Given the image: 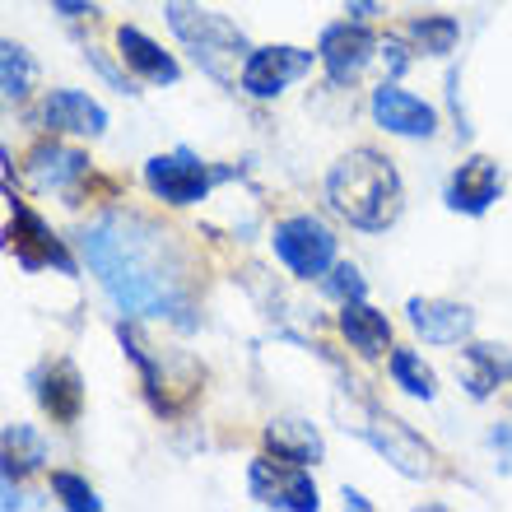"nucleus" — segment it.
Segmentation results:
<instances>
[{"label":"nucleus","instance_id":"nucleus-7","mask_svg":"<svg viewBox=\"0 0 512 512\" xmlns=\"http://www.w3.org/2000/svg\"><path fill=\"white\" fill-rule=\"evenodd\" d=\"M247 489L256 503L266 508H289V512H317V485H312L308 466L298 461H280V457H256L247 471Z\"/></svg>","mask_w":512,"mask_h":512},{"label":"nucleus","instance_id":"nucleus-19","mask_svg":"<svg viewBox=\"0 0 512 512\" xmlns=\"http://www.w3.org/2000/svg\"><path fill=\"white\" fill-rule=\"evenodd\" d=\"M117 56H122L126 70H135L145 84H173L177 75H182L173 56L163 52L149 33H140V28H131V24L117 28Z\"/></svg>","mask_w":512,"mask_h":512},{"label":"nucleus","instance_id":"nucleus-28","mask_svg":"<svg viewBox=\"0 0 512 512\" xmlns=\"http://www.w3.org/2000/svg\"><path fill=\"white\" fill-rule=\"evenodd\" d=\"M61 14H70V19H80V14H94V0H52Z\"/></svg>","mask_w":512,"mask_h":512},{"label":"nucleus","instance_id":"nucleus-8","mask_svg":"<svg viewBox=\"0 0 512 512\" xmlns=\"http://www.w3.org/2000/svg\"><path fill=\"white\" fill-rule=\"evenodd\" d=\"M312 61H322L317 52H308V47H252V52L243 56V89L252 98H280L284 89L294 80H303L312 70Z\"/></svg>","mask_w":512,"mask_h":512},{"label":"nucleus","instance_id":"nucleus-18","mask_svg":"<svg viewBox=\"0 0 512 512\" xmlns=\"http://www.w3.org/2000/svg\"><path fill=\"white\" fill-rule=\"evenodd\" d=\"M457 373L475 401H489V396H499L503 387H512V359L499 345H466Z\"/></svg>","mask_w":512,"mask_h":512},{"label":"nucleus","instance_id":"nucleus-21","mask_svg":"<svg viewBox=\"0 0 512 512\" xmlns=\"http://www.w3.org/2000/svg\"><path fill=\"white\" fill-rule=\"evenodd\" d=\"M401 38L410 42L415 52H424V56H447L452 47H457L461 28H457L452 14H424V19H415V24L401 28Z\"/></svg>","mask_w":512,"mask_h":512},{"label":"nucleus","instance_id":"nucleus-4","mask_svg":"<svg viewBox=\"0 0 512 512\" xmlns=\"http://www.w3.org/2000/svg\"><path fill=\"white\" fill-rule=\"evenodd\" d=\"M168 28L187 42L191 52H196V61H201L210 75H219V80H229V70L219 66V56H233V61H238V56L247 52L243 28H233L224 14L201 10L196 0H168Z\"/></svg>","mask_w":512,"mask_h":512},{"label":"nucleus","instance_id":"nucleus-14","mask_svg":"<svg viewBox=\"0 0 512 512\" xmlns=\"http://www.w3.org/2000/svg\"><path fill=\"white\" fill-rule=\"evenodd\" d=\"M24 168H28V177H33L42 191H61V196H75L80 182L89 177V159H84L80 149L56 145V140H42V145L28 149Z\"/></svg>","mask_w":512,"mask_h":512},{"label":"nucleus","instance_id":"nucleus-1","mask_svg":"<svg viewBox=\"0 0 512 512\" xmlns=\"http://www.w3.org/2000/svg\"><path fill=\"white\" fill-rule=\"evenodd\" d=\"M84 261L112 303L135 317H177L187 308L191 261L168 229L149 224L145 215L108 210L80 238Z\"/></svg>","mask_w":512,"mask_h":512},{"label":"nucleus","instance_id":"nucleus-22","mask_svg":"<svg viewBox=\"0 0 512 512\" xmlns=\"http://www.w3.org/2000/svg\"><path fill=\"white\" fill-rule=\"evenodd\" d=\"M47 452H42V438L24 424H10L5 429V480H24L28 471H38Z\"/></svg>","mask_w":512,"mask_h":512},{"label":"nucleus","instance_id":"nucleus-5","mask_svg":"<svg viewBox=\"0 0 512 512\" xmlns=\"http://www.w3.org/2000/svg\"><path fill=\"white\" fill-rule=\"evenodd\" d=\"M219 173L205 159H196L191 149H173V154H154L145 163V187L168 205H196L210 196Z\"/></svg>","mask_w":512,"mask_h":512},{"label":"nucleus","instance_id":"nucleus-26","mask_svg":"<svg viewBox=\"0 0 512 512\" xmlns=\"http://www.w3.org/2000/svg\"><path fill=\"white\" fill-rule=\"evenodd\" d=\"M326 289H331L340 303H350V298H364V275H359L350 261H336V266L326 270Z\"/></svg>","mask_w":512,"mask_h":512},{"label":"nucleus","instance_id":"nucleus-3","mask_svg":"<svg viewBox=\"0 0 512 512\" xmlns=\"http://www.w3.org/2000/svg\"><path fill=\"white\" fill-rule=\"evenodd\" d=\"M345 429H354L364 443H373L382 452V457L396 466L401 475H410V480H429V475H438V466H433V447L419 438V433H410V424H401L396 415H387V410H378L373 401H359L354 405V415Z\"/></svg>","mask_w":512,"mask_h":512},{"label":"nucleus","instance_id":"nucleus-15","mask_svg":"<svg viewBox=\"0 0 512 512\" xmlns=\"http://www.w3.org/2000/svg\"><path fill=\"white\" fill-rule=\"evenodd\" d=\"M42 126L66 135H103L108 112L98 108L89 94H80V89H52L42 98Z\"/></svg>","mask_w":512,"mask_h":512},{"label":"nucleus","instance_id":"nucleus-29","mask_svg":"<svg viewBox=\"0 0 512 512\" xmlns=\"http://www.w3.org/2000/svg\"><path fill=\"white\" fill-rule=\"evenodd\" d=\"M345 508H368L364 494H354V489H345Z\"/></svg>","mask_w":512,"mask_h":512},{"label":"nucleus","instance_id":"nucleus-23","mask_svg":"<svg viewBox=\"0 0 512 512\" xmlns=\"http://www.w3.org/2000/svg\"><path fill=\"white\" fill-rule=\"evenodd\" d=\"M387 368H391V382L419 401H433V391H438V378H433V368L419 359L415 350H391L387 354Z\"/></svg>","mask_w":512,"mask_h":512},{"label":"nucleus","instance_id":"nucleus-13","mask_svg":"<svg viewBox=\"0 0 512 512\" xmlns=\"http://www.w3.org/2000/svg\"><path fill=\"white\" fill-rule=\"evenodd\" d=\"M499 191H503L499 163L485 159V154H471V159L452 173V182H447V205L461 210V215H485L489 205L499 201Z\"/></svg>","mask_w":512,"mask_h":512},{"label":"nucleus","instance_id":"nucleus-16","mask_svg":"<svg viewBox=\"0 0 512 512\" xmlns=\"http://www.w3.org/2000/svg\"><path fill=\"white\" fill-rule=\"evenodd\" d=\"M340 336L350 340V350L364 354V359H382V354L396 350V345H391V322L378 308H368L364 298L340 303Z\"/></svg>","mask_w":512,"mask_h":512},{"label":"nucleus","instance_id":"nucleus-10","mask_svg":"<svg viewBox=\"0 0 512 512\" xmlns=\"http://www.w3.org/2000/svg\"><path fill=\"white\" fill-rule=\"evenodd\" d=\"M5 238H10V252L19 266L28 270H42V266H56V270H75L70 266L66 247H61V238H56L47 224H42V215H33L28 205H14L10 201V229H5Z\"/></svg>","mask_w":512,"mask_h":512},{"label":"nucleus","instance_id":"nucleus-27","mask_svg":"<svg viewBox=\"0 0 512 512\" xmlns=\"http://www.w3.org/2000/svg\"><path fill=\"white\" fill-rule=\"evenodd\" d=\"M489 447L503 457V471H512V424H499V429L489 433Z\"/></svg>","mask_w":512,"mask_h":512},{"label":"nucleus","instance_id":"nucleus-11","mask_svg":"<svg viewBox=\"0 0 512 512\" xmlns=\"http://www.w3.org/2000/svg\"><path fill=\"white\" fill-rule=\"evenodd\" d=\"M405 317L429 345H461L475 331V312L466 303H452V298H410Z\"/></svg>","mask_w":512,"mask_h":512},{"label":"nucleus","instance_id":"nucleus-9","mask_svg":"<svg viewBox=\"0 0 512 512\" xmlns=\"http://www.w3.org/2000/svg\"><path fill=\"white\" fill-rule=\"evenodd\" d=\"M382 52V42L373 38V28L364 19H340L322 33L317 42V56H322V70L331 75V84H350L359 80V70Z\"/></svg>","mask_w":512,"mask_h":512},{"label":"nucleus","instance_id":"nucleus-2","mask_svg":"<svg viewBox=\"0 0 512 512\" xmlns=\"http://www.w3.org/2000/svg\"><path fill=\"white\" fill-rule=\"evenodd\" d=\"M326 201L350 229L382 233L396 224L405 205V187L396 163L378 149H350L345 159H336V168L326 173Z\"/></svg>","mask_w":512,"mask_h":512},{"label":"nucleus","instance_id":"nucleus-20","mask_svg":"<svg viewBox=\"0 0 512 512\" xmlns=\"http://www.w3.org/2000/svg\"><path fill=\"white\" fill-rule=\"evenodd\" d=\"M266 452L280 461H298V466H317L322 461V433L303 419H275V424H266Z\"/></svg>","mask_w":512,"mask_h":512},{"label":"nucleus","instance_id":"nucleus-12","mask_svg":"<svg viewBox=\"0 0 512 512\" xmlns=\"http://www.w3.org/2000/svg\"><path fill=\"white\" fill-rule=\"evenodd\" d=\"M373 117H378L382 131L405 135V140H429V135L438 131V112H433L424 98L396 89V84L373 89Z\"/></svg>","mask_w":512,"mask_h":512},{"label":"nucleus","instance_id":"nucleus-6","mask_svg":"<svg viewBox=\"0 0 512 512\" xmlns=\"http://www.w3.org/2000/svg\"><path fill=\"white\" fill-rule=\"evenodd\" d=\"M275 256L294 270L298 280H317L336 266V238L326 224H317L312 215H294L275 224Z\"/></svg>","mask_w":512,"mask_h":512},{"label":"nucleus","instance_id":"nucleus-17","mask_svg":"<svg viewBox=\"0 0 512 512\" xmlns=\"http://www.w3.org/2000/svg\"><path fill=\"white\" fill-rule=\"evenodd\" d=\"M38 401L52 415V424H75L84 410V382L70 359H52L38 378Z\"/></svg>","mask_w":512,"mask_h":512},{"label":"nucleus","instance_id":"nucleus-24","mask_svg":"<svg viewBox=\"0 0 512 512\" xmlns=\"http://www.w3.org/2000/svg\"><path fill=\"white\" fill-rule=\"evenodd\" d=\"M0 89H5L10 103H19V98L33 89V61H28V52L14 47V42L0 47Z\"/></svg>","mask_w":512,"mask_h":512},{"label":"nucleus","instance_id":"nucleus-25","mask_svg":"<svg viewBox=\"0 0 512 512\" xmlns=\"http://www.w3.org/2000/svg\"><path fill=\"white\" fill-rule=\"evenodd\" d=\"M52 494L66 503L70 512H98L103 508V499L94 494V485H89L84 475H75V471H52Z\"/></svg>","mask_w":512,"mask_h":512}]
</instances>
